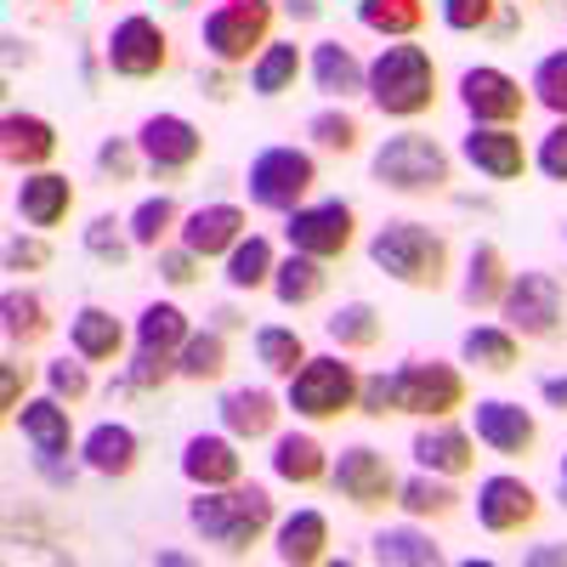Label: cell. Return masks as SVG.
Returning <instances> with one entry per match:
<instances>
[{
	"label": "cell",
	"instance_id": "obj_1",
	"mask_svg": "<svg viewBox=\"0 0 567 567\" xmlns=\"http://www.w3.org/2000/svg\"><path fill=\"white\" fill-rule=\"evenodd\" d=\"M187 523L221 556H250V545H261V534L272 528V494L261 483L199 488V499H187Z\"/></svg>",
	"mask_w": 567,
	"mask_h": 567
},
{
	"label": "cell",
	"instance_id": "obj_2",
	"mask_svg": "<svg viewBox=\"0 0 567 567\" xmlns=\"http://www.w3.org/2000/svg\"><path fill=\"white\" fill-rule=\"evenodd\" d=\"M369 103L381 109L386 120H420L437 109V63L425 45L414 40H398V45H381L369 63Z\"/></svg>",
	"mask_w": 567,
	"mask_h": 567
},
{
	"label": "cell",
	"instance_id": "obj_3",
	"mask_svg": "<svg viewBox=\"0 0 567 567\" xmlns=\"http://www.w3.org/2000/svg\"><path fill=\"white\" fill-rule=\"evenodd\" d=\"M369 261L403 290H443L449 278V239L425 221H386L369 239Z\"/></svg>",
	"mask_w": 567,
	"mask_h": 567
},
{
	"label": "cell",
	"instance_id": "obj_4",
	"mask_svg": "<svg viewBox=\"0 0 567 567\" xmlns=\"http://www.w3.org/2000/svg\"><path fill=\"white\" fill-rule=\"evenodd\" d=\"M272 18L278 7L272 0H216L199 23V40H205V58L216 69H245L261 58V45L272 40Z\"/></svg>",
	"mask_w": 567,
	"mask_h": 567
},
{
	"label": "cell",
	"instance_id": "obj_5",
	"mask_svg": "<svg viewBox=\"0 0 567 567\" xmlns=\"http://www.w3.org/2000/svg\"><path fill=\"white\" fill-rule=\"evenodd\" d=\"M369 176L386 187V194H443L449 176H454V159L437 148L432 136L420 131H398L386 136L369 159Z\"/></svg>",
	"mask_w": 567,
	"mask_h": 567
},
{
	"label": "cell",
	"instance_id": "obj_6",
	"mask_svg": "<svg viewBox=\"0 0 567 567\" xmlns=\"http://www.w3.org/2000/svg\"><path fill=\"white\" fill-rule=\"evenodd\" d=\"M358 386H363V374L336 358V352H323V358H307L296 374H290V392H284V403H290L296 420H341L347 409H358Z\"/></svg>",
	"mask_w": 567,
	"mask_h": 567
},
{
	"label": "cell",
	"instance_id": "obj_7",
	"mask_svg": "<svg viewBox=\"0 0 567 567\" xmlns=\"http://www.w3.org/2000/svg\"><path fill=\"white\" fill-rule=\"evenodd\" d=\"M312 182H318V159L307 148H261L245 171V194L256 210H278V216H290L296 205H307L312 194Z\"/></svg>",
	"mask_w": 567,
	"mask_h": 567
},
{
	"label": "cell",
	"instance_id": "obj_8",
	"mask_svg": "<svg viewBox=\"0 0 567 567\" xmlns=\"http://www.w3.org/2000/svg\"><path fill=\"white\" fill-rule=\"evenodd\" d=\"M499 318L523 341H556L561 336V318H567V296H561V284L550 272H539V267L511 272L505 296H499Z\"/></svg>",
	"mask_w": 567,
	"mask_h": 567
},
{
	"label": "cell",
	"instance_id": "obj_9",
	"mask_svg": "<svg viewBox=\"0 0 567 567\" xmlns=\"http://www.w3.org/2000/svg\"><path fill=\"white\" fill-rule=\"evenodd\" d=\"M454 409H465V374L454 363H398L392 369V414H420V420H449Z\"/></svg>",
	"mask_w": 567,
	"mask_h": 567
},
{
	"label": "cell",
	"instance_id": "obj_10",
	"mask_svg": "<svg viewBox=\"0 0 567 567\" xmlns=\"http://www.w3.org/2000/svg\"><path fill=\"white\" fill-rule=\"evenodd\" d=\"M12 420L23 425V437L34 449V471L52 488H69L74 483V465H69V454H74V420H69L63 398H34Z\"/></svg>",
	"mask_w": 567,
	"mask_h": 567
},
{
	"label": "cell",
	"instance_id": "obj_11",
	"mask_svg": "<svg viewBox=\"0 0 567 567\" xmlns=\"http://www.w3.org/2000/svg\"><path fill=\"white\" fill-rule=\"evenodd\" d=\"M284 239L301 256H318V261H341L358 239V210L347 199H318V205H296L290 221H284Z\"/></svg>",
	"mask_w": 567,
	"mask_h": 567
},
{
	"label": "cell",
	"instance_id": "obj_12",
	"mask_svg": "<svg viewBox=\"0 0 567 567\" xmlns=\"http://www.w3.org/2000/svg\"><path fill=\"white\" fill-rule=\"evenodd\" d=\"M329 483H336V494L352 511H386V505H398V471H392V460L381 449H369V443L341 449V460L329 465Z\"/></svg>",
	"mask_w": 567,
	"mask_h": 567
},
{
	"label": "cell",
	"instance_id": "obj_13",
	"mask_svg": "<svg viewBox=\"0 0 567 567\" xmlns=\"http://www.w3.org/2000/svg\"><path fill=\"white\" fill-rule=\"evenodd\" d=\"M136 148H142V165L171 182V176H187L205 159V131L182 114H148L136 131Z\"/></svg>",
	"mask_w": 567,
	"mask_h": 567
},
{
	"label": "cell",
	"instance_id": "obj_14",
	"mask_svg": "<svg viewBox=\"0 0 567 567\" xmlns=\"http://www.w3.org/2000/svg\"><path fill=\"white\" fill-rule=\"evenodd\" d=\"M103 58H109V69H114L120 80H154V74L171 63V40H165V29H159L148 12H131V18L114 23Z\"/></svg>",
	"mask_w": 567,
	"mask_h": 567
},
{
	"label": "cell",
	"instance_id": "obj_15",
	"mask_svg": "<svg viewBox=\"0 0 567 567\" xmlns=\"http://www.w3.org/2000/svg\"><path fill=\"white\" fill-rule=\"evenodd\" d=\"M460 109L471 114V125H516L523 109H528V91H523V80H511L505 69L477 63V69L460 74Z\"/></svg>",
	"mask_w": 567,
	"mask_h": 567
},
{
	"label": "cell",
	"instance_id": "obj_16",
	"mask_svg": "<svg viewBox=\"0 0 567 567\" xmlns=\"http://www.w3.org/2000/svg\"><path fill=\"white\" fill-rule=\"evenodd\" d=\"M534 516H539V494L523 477L494 471V477L477 483V523H483V534H523Z\"/></svg>",
	"mask_w": 567,
	"mask_h": 567
},
{
	"label": "cell",
	"instance_id": "obj_17",
	"mask_svg": "<svg viewBox=\"0 0 567 567\" xmlns=\"http://www.w3.org/2000/svg\"><path fill=\"white\" fill-rule=\"evenodd\" d=\"M471 425H477V443L505 454V460H523L534 443H539V425L523 403L511 398H477V409H471Z\"/></svg>",
	"mask_w": 567,
	"mask_h": 567
},
{
	"label": "cell",
	"instance_id": "obj_18",
	"mask_svg": "<svg viewBox=\"0 0 567 567\" xmlns=\"http://www.w3.org/2000/svg\"><path fill=\"white\" fill-rule=\"evenodd\" d=\"M460 154L488 182H516L528 171V148H523V136H516V125H471L460 136Z\"/></svg>",
	"mask_w": 567,
	"mask_h": 567
},
{
	"label": "cell",
	"instance_id": "obj_19",
	"mask_svg": "<svg viewBox=\"0 0 567 567\" xmlns=\"http://www.w3.org/2000/svg\"><path fill=\"white\" fill-rule=\"evenodd\" d=\"M182 477L194 488H227V483H245V454L233 432H199L187 437L182 449Z\"/></svg>",
	"mask_w": 567,
	"mask_h": 567
},
{
	"label": "cell",
	"instance_id": "obj_20",
	"mask_svg": "<svg viewBox=\"0 0 567 567\" xmlns=\"http://www.w3.org/2000/svg\"><path fill=\"white\" fill-rule=\"evenodd\" d=\"M12 205H18L23 227L52 233V227H63V221H69V210H74V182H69V176H58V171H23Z\"/></svg>",
	"mask_w": 567,
	"mask_h": 567
},
{
	"label": "cell",
	"instance_id": "obj_21",
	"mask_svg": "<svg viewBox=\"0 0 567 567\" xmlns=\"http://www.w3.org/2000/svg\"><path fill=\"white\" fill-rule=\"evenodd\" d=\"M0 159H7L12 171H45L58 159V125L12 109L7 120H0Z\"/></svg>",
	"mask_w": 567,
	"mask_h": 567
},
{
	"label": "cell",
	"instance_id": "obj_22",
	"mask_svg": "<svg viewBox=\"0 0 567 567\" xmlns=\"http://www.w3.org/2000/svg\"><path fill=\"white\" fill-rule=\"evenodd\" d=\"M272 556H278L284 567H318V561L329 556V516L312 511V505L290 511V516L272 528Z\"/></svg>",
	"mask_w": 567,
	"mask_h": 567
},
{
	"label": "cell",
	"instance_id": "obj_23",
	"mask_svg": "<svg viewBox=\"0 0 567 567\" xmlns=\"http://www.w3.org/2000/svg\"><path fill=\"white\" fill-rule=\"evenodd\" d=\"M136 460H142V437L120 420H103L80 437V465L97 471V477H131Z\"/></svg>",
	"mask_w": 567,
	"mask_h": 567
},
{
	"label": "cell",
	"instance_id": "obj_24",
	"mask_svg": "<svg viewBox=\"0 0 567 567\" xmlns=\"http://www.w3.org/2000/svg\"><path fill=\"white\" fill-rule=\"evenodd\" d=\"M176 233H182V245L194 256L216 261V256H227L233 245L245 239V210L239 205H199L194 216H182Z\"/></svg>",
	"mask_w": 567,
	"mask_h": 567
},
{
	"label": "cell",
	"instance_id": "obj_25",
	"mask_svg": "<svg viewBox=\"0 0 567 567\" xmlns=\"http://www.w3.org/2000/svg\"><path fill=\"white\" fill-rule=\"evenodd\" d=\"M216 420H221V432H233L239 443L272 437L278 432V398L267 386H233V392H221Z\"/></svg>",
	"mask_w": 567,
	"mask_h": 567
},
{
	"label": "cell",
	"instance_id": "obj_26",
	"mask_svg": "<svg viewBox=\"0 0 567 567\" xmlns=\"http://www.w3.org/2000/svg\"><path fill=\"white\" fill-rule=\"evenodd\" d=\"M409 454L425 471H443V477H465V471L477 465V443H471V432H460V425H449V420H432L425 432H414Z\"/></svg>",
	"mask_w": 567,
	"mask_h": 567
},
{
	"label": "cell",
	"instance_id": "obj_27",
	"mask_svg": "<svg viewBox=\"0 0 567 567\" xmlns=\"http://www.w3.org/2000/svg\"><path fill=\"white\" fill-rule=\"evenodd\" d=\"M272 477L278 483H296V488H312L329 477V454L312 432H272Z\"/></svg>",
	"mask_w": 567,
	"mask_h": 567
},
{
	"label": "cell",
	"instance_id": "obj_28",
	"mask_svg": "<svg viewBox=\"0 0 567 567\" xmlns=\"http://www.w3.org/2000/svg\"><path fill=\"white\" fill-rule=\"evenodd\" d=\"M505 284H511L505 250L488 245V239H483V245H471V256H465V278H460V301H465L471 312H488V307H499Z\"/></svg>",
	"mask_w": 567,
	"mask_h": 567
},
{
	"label": "cell",
	"instance_id": "obj_29",
	"mask_svg": "<svg viewBox=\"0 0 567 567\" xmlns=\"http://www.w3.org/2000/svg\"><path fill=\"white\" fill-rule=\"evenodd\" d=\"M69 347H74V358H85V363H114V358L125 352V323H120L109 307H80V312L69 318Z\"/></svg>",
	"mask_w": 567,
	"mask_h": 567
},
{
	"label": "cell",
	"instance_id": "obj_30",
	"mask_svg": "<svg viewBox=\"0 0 567 567\" xmlns=\"http://www.w3.org/2000/svg\"><path fill=\"white\" fill-rule=\"evenodd\" d=\"M307 74L323 97H352V91L369 85V63H358L352 45H341V40H318L312 58H307Z\"/></svg>",
	"mask_w": 567,
	"mask_h": 567
},
{
	"label": "cell",
	"instance_id": "obj_31",
	"mask_svg": "<svg viewBox=\"0 0 567 567\" xmlns=\"http://www.w3.org/2000/svg\"><path fill=\"white\" fill-rule=\"evenodd\" d=\"M369 561H381V567H437L443 545L414 523H398V528H381L369 539Z\"/></svg>",
	"mask_w": 567,
	"mask_h": 567
},
{
	"label": "cell",
	"instance_id": "obj_32",
	"mask_svg": "<svg viewBox=\"0 0 567 567\" xmlns=\"http://www.w3.org/2000/svg\"><path fill=\"white\" fill-rule=\"evenodd\" d=\"M267 290L278 296V307H312V301L329 290V261L290 250V256L272 267V284H267Z\"/></svg>",
	"mask_w": 567,
	"mask_h": 567
},
{
	"label": "cell",
	"instance_id": "obj_33",
	"mask_svg": "<svg viewBox=\"0 0 567 567\" xmlns=\"http://www.w3.org/2000/svg\"><path fill=\"white\" fill-rule=\"evenodd\" d=\"M523 336L505 323H477V329H465L460 336V358L471 369H483V374H511L516 363H523V347H516Z\"/></svg>",
	"mask_w": 567,
	"mask_h": 567
},
{
	"label": "cell",
	"instance_id": "obj_34",
	"mask_svg": "<svg viewBox=\"0 0 567 567\" xmlns=\"http://www.w3.org/2000/svg\"><path fill=\"white\" fill-rule=\"evenodd\" d=\"M323 336L336 341L341 352H374L386 336V318L381 307H369V301H341L336 312L323 318Z\"/></svg>",
	"mask_w": 567,
	"mask_h": 567
},
{
	"label": "cell",
	"instance_id": "obj_35",
	"mask_svg": "<svg viewBox=\"0 0 567 567\" xmlns=\"http://www.w3.org/2000/svg\"><path fill=\"white\" fill-rule=\"evenodd\" d=\"M0 336H7L12 347H40L45 336H52V312H45V301L34 290L12 284V290L0 296Z\"/></svg>",
	"mask_w": 567,
	"mask_h": 567
},
{
	"label": "cell",
	"instance_id": "obj_36",
	"mask_svg": "<svg viewBox=\"0 0 567 567\" xmlns=\"http://www.w3.org/2000/svg\"><path fill=\"white\" fill-rule=\"evenodd\" d=\"M301 69H307V58L296 40H267L261 58L250 63V91L256 97H284V91H296Z\"/></svg>",
	"mask_w": 567,
	"mask_h": 567
},
{
	"label": "cell",
	"instance_id": "obj_37",
	"mask_svg": "<svg viewBox=\"0 0 567 567\" xmlns=\"http://www.w3.org/2000/svg\"><path fill=\"white\" fill-rule=\"evenodd\" d=\"M398 505L414 516H449V511H460V488H454V477H443V471H414V477H403L398 483Z\"/></svg>",
	"mask_w": 567,
	"mask_h": 567
},
{
	"label": "cell",
	"instance_id": "obj_38",
	"mask_svg": "<svg viewBox=\"0 0 567 567\" xmlns=\"http://www.w3.org/2000/svg\"><path fill=\"white\" fill-rule=\"evenodd\" d=\"M187 336H194V323H187V312L176 301H148L136 318V347L142 352H182Z\"/></svg>",
	"mask_w": 567,
	"mask_h": 567
},
{
	"label": "cell",
	"instance_id": "obj_39",
	"mask_svg": "<svg viewBox=\"0 0 567 567\" xmlns=\"http://www.w3.org/2000/svg\"><path fill=\"white\" fill-rule=\"evenodd\" d=\"M272 245L261 239V233H250V239H239V245H233L227 250V267H221V278H227V290H267V284H272Z\"/></svg>",
	"mask_w": 567,
	"mask_h": 567
},
{
	"label": "cell",
	"instance_id": "obj_40",
	"mask_svg": "<svg viewBox=\"0 0 567 567\" xmlns=\"http://www.w3.org/2000/svg\"><path fill=\"white\" fill-rule=\"evenodd\" d=\"M176 374L182 381H221L227 374V336L221 329H194V336L182 341V352H176Z\"/></svg>",
	"mask_w": 567,
	"mask_h": 567
},
{
	"label": "cell",
	"instance_id": "obj_41",
	"mask_svg": "<svg viewBox=\"0 0 567 567\" xmlns=\"http://www.w3.org/2000/svg\"><path fill=\"white\" fill-rule=\"evenodd\" d=\"M358 23L386 40H414L425 23V0H358Z\"/></svg>",
	"mask_w": 567,
	"mask_h": 567
},
{
	"label": "cell",
	"instance_id": "obj_42",
	"mask_svg": "<svg viewBox=\"0 0 567 567\" xmlns=\"http://www.w3.org/2000/svg\"><path fill=\"white\" fill-rule=\"evenodd\" d=\"M125 227H131V239H136V250H159L171 233L182 227V210H176V199L171 194H154V199H142L131 216H125Z\"/></svg>",
	"mask_w": 567,
	"mask_h": 567
},
{
	"label": "cell",
	"instance_id": "obj_43",
	"mask_svg": "<svg viewBox=\"0 0 567 567\" xmlns=\"http://www.w3.org/2000/svg\"><path fill=\"white\" fill-rule=\"evenodd\" d=\"M256 358H261V369H267V374H284V381H290V374H296L312 352H307V341L296 336V329H284V323H261V329H256Z\"/></svg>",
	"mask_w": 567,
	"mask_h": 567
},
{
	"label": "cell",
	"instance_id": "obj_44",
	"mask_svg": "<svg viewBox=\"0 0 567 567\" xmlns=\"http://www.w3.org/2000/svg\"><path fill=\"white\" fill-rule=\"evenodd\" d=\"M165 381H182V374H176V352H142L136 347V358L125 363L114 392H159Z\"/></svg>",
	"mask_w": 567,
	"mask_h": 567
},
{
	"label": "cell",
	"instance_id": "obj_45",
	"mask_svg": "<svg viewBox=\"0 0 567 567\" xmlns=\"http://www.w3.org/2000/svg\"><path fill=\"white\" fill-rule=\"evenodd\" d=\"M307 136H312V148H323V154H352L363 131H358V120L347 109H318L307 120Z\"/></svg>",
	"mask_w": 567,
	"mask_h": 567
},
{
	"label": "cell",
	"instance_id": "obj_46",
	"mask_svg": "<svg viewBox=\"0 0 567 567\" xmlns=\"http://www.w3.org/2000/svg\"><path fill=\"white\" fill-rule=\"evenodd\" d=\"M528 91H534V103H539V109H550L556 120H567V52L539 58V63H534Z\"/></svg>",
	"mask_w": 567,
	"mask_h": 567
},
{
	"label": "cell",
	"instance_id": "obj_47",
	"mask_svg": "<svg viewBox=\"0 0 567 567\" xmlns=\"http://www.w3.org/2000/svg\"><path fill=\"white\" fill-rule=\"evenodd\" d=\"M85 250L97 256V261H109V267H125L131 250H136V239H131V227H125V221H114V216H91V227H85Z\"/></svg>",
	"mask_w": 567,
	"mask_h": 567
},
{
	"label": "cell",
	"instance_id": "obj_48",
	"mask_svg": "<svg viewBox=\"0 0 567 567\" xmlns=\"http://www.w3.org/2000/svg\"><path fill=\"white\" fill-rule=\"evenodd\" d=\"M45 392H52V398H63V403H85V398H91V374H85V358H80V363H69V358L45 363Z\"/></svg>",
	"mask_w": 567,
	"mask_h": 567
},
{
	"label": "cell",
	"instance_id": "obj_49",
	"mask_svg": "<svg viewBox=\"0 0 567 567\" xmlns=\"http://www.w3.org/2000/svg\"><path fill=\"white\" fill-rule=\"evenodd\" d=\"M534 171L545 182H561L567 187V120H556L545 136H539V148H534Z\"/></svg>",
	"mask_w": 567,
	"mask_h": 567
},
{
	"label": "cell",
	"instance_id": "obj_50",
	"mask_svg": "<svg viewBox=\"0 0 567 567\" xmlns=\"http://www.w3.org/2000/svg\"><path fill=\"white\" fill-rule=\"evenodd\" d=\"M136 165H142L136 136H109L103 148H97V171H103L109 182H131V176H136Z\"/></svg>",
	"mask_w": 567,
	"mask_h": 567
},
{
	"label": "cell",
	"instance_id": "obj_51",
	"mask_svg": "<svg viewBox=\"0 0 567 567\" xmlns=\"http://www.w3.org/2000/svg\"><path fill=\"white\" fill-rule=\"evenodd\" d=\"M0 256H7V272H40V267H52V245H45L40 233H12Z\"/></svg>",
	"mask_w": 567,
	"mask_h": 567
},
{
	"label": "cell",
	"instance_id": "obj_52",
	"mask_svg": "<svg viewBox=\"0 0 567 567\" xmlns=\"http://www.w3.org/2000/svg\"><path fill=\"white\" fill-rule=\"evenodd\" d=\"M159 256V278L171 284V290H187V284H199V272H205V256H194L187 245H176V250H154Z\"/></svg>",
	"mask_w": 567,
	"mask_h": 567
},
{
	"label": "cell",
	"instance_id": "obj_53",
	"mask_svg": "<svg viewBox=\"0 0 567 567\" xmlns=\"http://www.w3.org/2000/svg\"><path fill=\"white\" fill-rule=\"evenodd\" d=\"M443 23L454 34H477L494 23V0H443Z\"/></svg>",
	"mask_w": 567,
	"mask_h": 567
},
{
	"label": "cell",
	"instance_id": "obj_54",
	"mask_svg": "<svg viewBox=\"0 0 567 567\" xmlns=\"http://www.w3.org/2000/svg\"><path fill=\"white\" fill-rule=\"evenodd\" d=\"M23 386H29V363L23 358H0V414H18L23 409Z\"/></svg>",
	"mask_w": 567,
	"mask_h": 567
},
{
	"label": "cell",
	"instance_id": "obj_55",
	"mask_svg": "<svg viewBox=\"0 0 567 567\" xmlns=\"http://www.w3.org/2000/svg\"><path fill=\"white\" fill-rule=\"evenodd\" d=\"M358 409H363L369 420H386V414H392V374H363Z\"/></svg>",
	"mask_w": 567,
	"mask_h": 567
},
{
	"label": "cell",
	"instance_id": "obj_56",
	"mask_svg": "<svg viewBox=\"0 0 567 567\" xmlns=\"http://www.w3.org/2000/svg\"><path fill=\"white\" fill-rule=\"evenodd\" d=\"M523 561L528 567H567V545H534V550H523Z\"/></svg>",
	"mask_w": 567,
	"mask_h": 567
},
{
	"label": "cell",
	"instance_id": "obj_57",
	"mask_svg": "<svg viewBox=\"0 0 567 567\" xmlns=\"http://www.w3.org/2000/svg\"><path fill=\"white\" fill-rule=\"evenodd\" d=\"M539 398H545L550 409H561V414H567V374H550V381L539 386Z\"/></svg>",
	"mask_w": 567,
	"mask_h": 567
},
{
	"label": "cell",
	"instance_id": "obj_58",
	"mask_svg": "<svg viewBox=\"0 0 567 567\" xmlns=\"http://www.w3.org/2000/svg\"><path fill=\"white\" fill-rule=\"evenodd\" d=\"M210 318H216V329H221V336H227V329H245V318H239V312H233V307H216Z\"/></svg>",
	"mask_w": 567,
	"mask_h": 567
},
{
	"label": "cell",
	"instance_id": "obj_59",
	"mask_svg": "<svg viewBox=\"0 0 567 567\" xmlns=\"http://www.w3.org/2000/svg\"><path fill=\"white\" fill-rule=\"evenodd\" d=\"M284 12L290 18H318V0H284Z\"/></svg>",
	"mask_w": 567,
	"mask_h": 567
},
{
	"label": "cell",
	"instance_id": "obj_60",
	"mask_svg": "<svg viewBox=\"0 0 567 567\" xmlns=\"http://www.w3.org/2000/svg\"><path fill=\"white\" fill-rule=\"evenodd\" d=\"M154 561H159V567H187V561H194V556H187V550H159Z\"/></svg>",
	"mask_w": 567,
	"mask_h": 567
},
{
	"label": "cell",
	"instance_id": "obj_61",
	"mask_svg": "<svg viewBox=\"0 0 567 567\" xmlns=\"http://www.w3.org/2000/svg\"><path fill=\"white\" fill-rule=\"evenodd\" d=\"M561 505H567V454H561Z\"/></svg>",
	"mask_w": 567,
	"mask_h": 567
}]
</instances>
